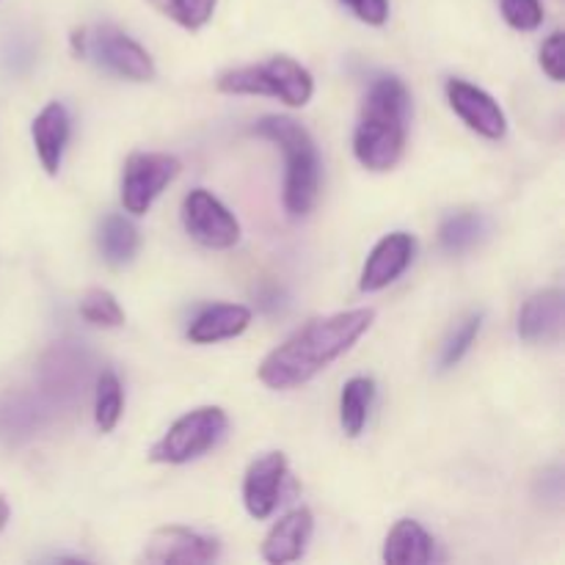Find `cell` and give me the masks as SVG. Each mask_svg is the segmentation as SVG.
<instances>
[{"label":"cell","mask_w":565,"mask_h":565,"mask_svg":"<svg viewBox=\"0 0 565 565\" xmlns=\"http://www.w3.org/2000/svg\"><path fill=\"white\" fill-rule=\"evenodd\" d=\"M226 430H230V417H226L224 408H193V412L182 414V417L154 441L152 450H149V461L171 463V467H182V463L196 461L204 452L218 447V441L224 439Z\"/></svg>","instance_id":"cell-6"},{"label":"cell","mask_w":565,"mask_h":565,"mask_svg":"<svg viewBox=\"0 0 565 565\" xmlns=\"http://www.w3.org/2000/svg\"><path fill=\"white\" fill-rule=\"evenodd\" d=\"M412 97L401 77L381 75L364 97L353 132V154L370 171H390L406 152V121Z\"/></svg>","instance_id":"cell-2"},{"label":"cell","mask_w":565,"mask_h":565,"mask_svg":"<svg viewBox=\"0 0 565 565\" xmlns=\"http://www.w3.org/2000/svg\"><path fill=\"white\" fill-rule=\"evenodd\" d=\"M434 539L414 519H401L390 530L384 544V563L390 565H428L434 561Z\"/></svg>","instance_id":"cell-17"},{"label":"cell","mask_w":565,"mask_h":565,"mask_svg":"<svg viewBox=\"0 0 565 565\" xmlns=\"http://www.w3.org/2000/svg\"><path fill=\"white\" fill-rule=\"evenodd\" d=\"M252 323V309L243 303H213L188 326V340L193 345H213V342L241 337Z\"/></svg>","instance_id":"cell-16"},{"label":"cell","mask_w":565,"mask_h":565,"mask_svg":"<svg viewBox=\"0 0 565 565\" xmlns=\"http://www.w3.org/2000/svg\"><path fill=\"white\" fill-rule=\"evenodd\" d=\"M541 66H544V72L555 83H561L565 77V47L561 31H555L544 44H541Z\"/></svg>","instance_id":"cell-26"},{"label":"cell","mask_w":565,"mask_h":565,"mask_svg":"<svg viewBox=\"0 0 565 565\" xmlns=\"http://www.w3.org/2000/svg\"><path fill=\"white\" fill-rule=\"evenodd\" d=\"M315 516L309 508H296L285 513L279 522L270 527V533L263 541V557L274 565H287L301 561L307 552L309 539H312Z\"/></svg>","instance_id":"cell-13"},{"label":"cell","mask_w":565,"mask_h":565,"mask_svg":"<svg viewBox=\"0 0 565 565\" xmlns=\"http://www.w3.org/2000/svg\"><path fill=\"white\" fill-rule=\"evenodd\" d=\"M81 318L86 323L99 326V329H119V326H125V309L119 307L114 292L94 287L81 298Z\"/></svg>","instance_id":"cell-22"},{"label":"cell","mask_w":565,"mask_h":565,"mask_svg":"<svg viewBox=\"0 0 565 565\" xmlns=\"http://www.w3.org/2000/svg\"><path fill=\"white\" fill-rule=\"evenodd\" d=\"M254 132L274 141L285 152V207L287 213L301 218L315 207L320 191V158L312 136L290 116H263L254 125Z\"/></svg>","instance_id":"cell-3"},{"label":"cell","mask_w":565,"mask_h":565,"mask_svg":"<svg viewBox=\"0 0 565 565\" xmlns=\"http://www.w3.org/2000/svg\"><path fill=\"white\" fill-rule=\"evenodd\" d=\"M149 3L174 22H180L188 31H199V28L213 20L218 0H149Z\"/></svg>","instance_id":"cell-23"},{"label":"cell","mask_w":565,"mask_h":565,"mask_svg":"<svg viewBox=\"0 0 565 565\" xmlns=\"http://www.w3.org/2000/svg\"><path fill=\"white\" fill-rule=\"evenodd\" d=\"M342 6L353 11L367 25H384L390 20V0H340Z\"/></svg>","instance_id":"cell-27"},{"label":"cell","mask_w":565,"mask_h":565,"mask_svg":"<svg viewBox=\"0 0 565 565\" xmlns=\"http://www.w3.org/2000/svg\"><path fill=\"white\" fill-rule=\"evenodd\" d=\"M180 174V160L166 152H132L121 174V204L130 215H147L154 199Z\"/></svg>","instance_id":"cell-7"},{"label":"cell","mask_w":565,"mask_h":565,"mask_svg":"<svg viewBox=\"0 0 565 565\" xmlns=\"http://www.w3.org/2000/svg\"><path fill=\"white\" fill-rule=\"evenodd\" d=\"M221 541L213 535H204L191 527H160L149 535L143 546V561L154 565H202L218 561Z\"/></svg>","instance_id":"cell-9"},{"label":"cell","mask_w":565,"mask_h":565,"mask_svg":"<svg viewBox=\"0 0 565 565\" xmlns=\"http://www.w3.org/2000/svg\"><path fill=\"white\" fill-rule=\"evenodd\" d=\"M72 50L77 58H86L97 64L99 70L132 83L154 81L158 70L154 61L130 33L116 25H94L81 28L72 33Z\"/></svg>","instance_id":"cell-5"},{"label":"cell","mask_w":565,"mask_h":565,"mask_svg":"<svg viewBox=\"0 0 565 565\" xmlns=\"http://www.w3.org/2000/svg\"><path fill=\"white\" fill-rule=\"evenodd\" d=\"M445 92L447 99H450V108L461 116L463 125H467L469 130H475L483 138H491V141H500V138L505 136V110L500 108V103H497L489 92H483V88L475 86V83L461 81V77H450Z\"/></svg>","instance_id":"cell-10"},{"label":"cell","mask_w":565,"mask_h":565,"mask_svg":"<svg viewBox=\"0 0 565 565\" xmlns=\"http://www.w3.org/2000/svg\"><path fill=\"white\" fill-rule=\"evenodd\" d=\"M519 337L530 345H541V342L561 340L563 331V292L557 290H541L524 301L522 312H519Z\"/></svg>","instance_id":"cell-15"},{"label":"cell","mask_w":565,"mask_h":565,"mask_svg":"<svg viewBox=\"0 0 565 565\" xmlns=\"http://www.w3.org/2000/svg\"><path fill=\"white\" fill-rule=\"evenodd\" d=\"M375 320V309L359 307L348 312L326 315L309 320L307 326L287 337L279 348L268 353L259 364L257 375L268 390L287 392L309 384L315 375L345 356L359 340L370 331Z\"/></svg>","instance_id":"cell-1"},{"label":"cell","mask_w":565,"mask_h":565,"mask_svg":"<svg viewBox=\"0 0 565 565\" xmlns=\"http://www.w3.org/2000/svg\"><path fill=\"white\" fill-rule=\"evenodd\" d=\"M121 412H125V390L114 370H103L97 379V390H94V423L103 434L119 425Z\"/></svg>","instance_id":"cell-21"},{"label":"cell","mask_w":565,"mask_h":565,"mask_svg":"<svg viewBox=\"0 0 565 565\" xmlns=\"http://www.w3.org/2000/svg\"><path fill=\"white\" fill-rule=\"evenodd\" d=\"M480 326H483V315L480 312H472L469 318H463L461 323L456 326L450 340H447L445 348H441V370L456 367V364L467 356L469 348H472L475 340H478Z\"/></svg>","instance_id":"cell-24"},{"label":"cell","mask_w":565,"mask_h":565,"mask_svg":"<svg viewBox=\"0 0 565 565\" xmlns=\"http://www.w3.org/2000/svg\"><path fill=\"white\" fill-rule=\"evenodd\" d=\"M11 519V508H9V500H6L3 494H0V533L6 530V524H9Z\"/></svg>","instance_id":"cell-28"},{"label":"cell","mask_w":565,"mask_h":565,"mask_svg":"<svg viewBox=\"0 0 565 565\" xmlns=\"http://www.w3.org/2000/svg\"><path fill=\"white\" fill-rule=\"evenodd\" d=\"M99 252H103L105 263L114 265V268H125L136 259L138 246H141V237L138 230L132 226V221H127L125 215H105V221L99 224Z\"/></svg>","instance_id":"cell-18"},{"label":"cell","mask_w":565,"mask_h":565,"mask_svg":"<svg viewBox=\"0 0 565 565\" xmlns=\"http://www.w3.org/2000/svg\"><path fill=\"white\" fill-rule=\"evenodd\" d=\"M182 224H185V232L193 241L215 248V252L232 248L241 241V224H237L235 215L204 188H193L182 199Z\"/></svg>","instance_id":"cell-8"},{"label":"cell","mask_w":565,"mask_h":565,"mask_svg":"<svg viewBox=\"0 0 565 565\" xmlns=\"http://www.w3.org/2000/svg\"><path fill=\"white\" fill-rule=\"evenodd\" d=\"M489 235V218L475 210H461L441 221L439 226V246L447 254H463L478 246Z\"/></svg>","instance_id":"cell-19"},{"label":"cell","mask_w":565,"mask_h":565,"mask_svg":"<svg viewBox=\"0 0 565 565\" xmlns=\"http://www.w3.org/2000/svg\"><path fill=\"white\" fill-rule=\"evenodd\" d=\"M502 17L516 31H535L544 22L541 0H502Z\"/></svg>","instance_id":"cell-25"},{"label":"cell","mask_w":565,"mask_h":565,"mask_svg":"<svg viewBox=\"0 0 565 565\" xmlns=\"http://www.w3.org/2000/svg\"><path fill=\"white\" fill-rule=\"evenodd\" d=\"M70 110L64 103H47L36 114L31 125V138L33 147H36L39 163L47 171L50 177L58 174L61 160H64V149L70 143Z\"/></svg>","instance_id":"cell-14"},{"label":"cell","mask_w":565,"mask_h":565,"mask_svg":"<svg viewBox=\"0 0 565 565\" xmlns=\"http://www.w3.org/2000/svg\"><path fill=\"white\" fill-rule=\"evenodd\" d=\"M375 401V381L364 379V375H356V379L348 381L342 386L340 395V425L351 439H356L364 430L370 417V408H373Z\"/></svg>","instance_id":"cell-20"},{"label":"cell","mask_w":565,"mask_h":565,"mask_svg":"<svg viewBox=\"0 0 565 565\" xmlns=\"http://www.w3.org/2000/svg\"><path fill=\"white\" fill-rule=\"evenodd\" d=\"M287 478V458L285 452H265V456L254 458L243 478V505H246L248 516L265 522L274 516L276 505H279L281 486Z\"/></svg>","instance_id":"cell-11"},{"label":"cell","mask_w":565,"mask_h":565,"mask_svg":"<svg viewBox=\"0 0 565 565\" xmlns=\"http://www.w3.org/2000/svg\"><path fill=\"white\" fill-rule=\"evenodd\" d=\"M218 92L224 94H259V97H276L290 108H303L315 94L312 72L287 55H274L265 64L237 66L226 70L215 81Z\"/></svg>","instance_id":"cell-4"},{"label":"cell","mask_w":565,"mask_h":565,"mask_svg":"<svg viewBox=\"0 0 565 565\" xmlns=\"http://www.w3.org/2000/svg\"><path fill=\"white\" fill-rule=\"evenodd\" d=\"M414 254H417V241L408 232H392L384 235L375 248L370 252L367 263L362 268V279H359V290L362 292H379L390 287L392 281L401 279L412 265Z\"/></svg>","instance_id":"cell-12"}]
</instances>
